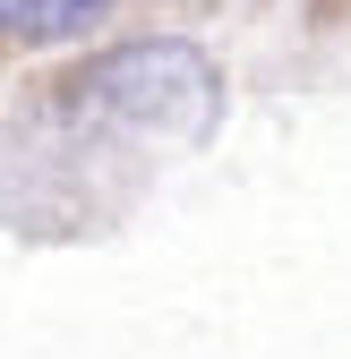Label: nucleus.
<instances>
[{"label": "nucleus", "instance_id": "1", "mask_svg": "<svg viewBox=\"0 0 351 359\" xmlns=\"http://www.w3.org/2000/svg\"><path fill=\"white\" fill-rule=\"evenodd\" d=\"M112 9V0H0V43H69Z\"/></svg>", "mask_w": 351, "mask_h": 359}]
</instances>
